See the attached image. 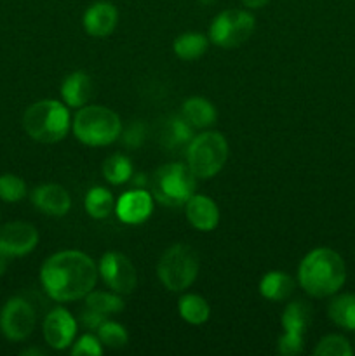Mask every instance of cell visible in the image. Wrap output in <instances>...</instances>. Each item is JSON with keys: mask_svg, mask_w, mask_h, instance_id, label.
Returning a JSON list of instances; mask_svg holds the SVG:
<instances>
[{"mask_svg": "<svg viewBox=\"0 0 355 356\" xmlns=\"http://www.w3.org/2000/svg\"><path fill=\"white\" fill-rule=\"evenodd\" d=\"M294 280L284 271H268L260 282V292L268 301H285L294 292Z\"/></svg>", "mask_w": 355, "mask_h": 356, "instance_id": "20", "label": "cell"}, {"mask_svg": "<svg viewBox=\"0 0 355 356\" xmlns=\"http://www.w3.org/2000/svg\"><path fill=\"white\" fill-rule=\"evenodd\" d=\"M104 320H108V316L100 315V313L93 312V309H89L84 306V312H82V315H80V322L84 323V327H86V329L97 330V327H100Z\"/></svg>", "mask_w": 355, "mask_h": 356, "instance_id": "33", "label": "cell"}, {"mask_svg": "<svg viewBox=\"0 0 355 356\" xmlns=\"http://www.w3.org/2000/svg\"><path fill=\"white\" fill-rule=\"evenodd\" d=\"M313 355L317 356H352L354 350H352L350 343L341 336H326L320 339L317 344Z\"/></svg>", "mask_w": 355, "mask_h": 356, "instance_id": "30", "label": "cell"}, {"mask_svg": "<svg viewBox=\"0 0 355 356\" xmlns=\"http://www.w3.org/2000/svg\"><path fill=\"white\" fill-rule=\"evenodd\" d=\"M298 280L303 291L312 298H329L343 287L347 280V266L334 250L320 247L301 259Z\"/></svg>", "mask_w": 355, "mask_h": 356, "instance_id": "2", "label": "cell"}, {"mask_svg": "<svg viewBox=\"0 0 355 356\" xmlns=\"http://www.w3.org/2000/svg\"><path fill=\"white\" fill-rule=\"evenodd\" d=\"M207 45L209 40L204 33H198V31H187V33L180 35V37L174 40L173 49L174 54L180 59H183V61H194V59H198L200 56L205 54Z\"/></svg>", "mask_w": 355, "mask_h": 356, "instance_id": "21", "label": "cell"}, {"mask_svg": "<svg viewBox=\"0 0 355 356\" xmlns=\"http://www.w3.org/2000/svg\"><path fill=\"white\" fill-rule=\"evenodd\" d=\"M254 16L242 9H226L212 19L209 38L221 49H235L246 44L254 33Z\"/></svg>", "mask_w": 355, "mask_h": 356, "instance_id": "8", "label": "cell"}, {"mask_svg": "<svg viewBox=\"0 0 355 356\" xmlns=\"http://www.w3.org/2000/svg\"><path fill=\"white\" fill-rule=\"evenodd\" d=\"M162 138L167 148H187L194 139V127L183 117L169 118L164 125Z\"/></svg>", "mask_w": 355, "mask_h": 356, "instance_id": "24", "label": "cell"}, {"mask_svg": "<svg viewBox=\"0 0 355 356\" xmlns=\"http://www.w3.org/2000/svg\"><path fill=\"white\" fill-rule=\"evenodd\" d=\"M75 138L87 146H108L122 134V122L113 110L100 104H86L72 122Z\"/></svg>", "mask_w": 355, "mask_h": 356, "instance_id": "4", "label": "cell"}, {"mask_svg": "<svg viewBox=\"0 0 355 356\" xmlns=\"http://www.w3.org/2000/svg\"><path fill=\"white\" fill-rule=\"evenodd\" d=\"M200 268L198 254L187 243H174L160 257L157 277L171 292H183L195 282Z\"/></svg>", "mask_w": 355, "mask_h": 356, "instance_id": "7", "label": "cell"}, {"mask_svg": "<svg viewBox=\"0 0 355 356\" xmlns=\"http://www.w3.org/2000/svg\"><path fill=\"white\" fill-rule=\"evenodd\" d=\"M31 202H33L35 209L45 216H52V218H61L72 207V197L68 191L61 186V184H40L31 193Z\"/></svg>", "mask_w": 355, "mask_h": 356, "instance_id": "15", "label": "cell"}, {"mask_svg": "<svg viewBox=\"0 0 355 356\" xmlns=\"http://www.w3.org/2000/svg\"><path fill=\"white\" fill-rule=\"evenodd\" d=\"M96 336L97 339L101 341V344L110 350H120L127 344L129 336H127V330L117 322H111V320H104L96 330Z\"/></svg>", "mask_w": 355, "mask_h": 356, "instance_id": "28", "label": "cell"}, {"mask_svg": "<svg viewBox=\"0 0 355 356\" xmlns=\"http://www.w3.org/2000/svg\"><path fill=\"white\" fill-rule=\"evenodd\" d=\"M37 323L35 309L26 299L10 298L0 312V330L9 341L19 343L31 336Z\"/></svg>", "mask_w": 355, "mask_h": 356, "instance_id": "10", "label": "cell"}, {"mask_svg": "<svg viewBox=\"0 0 355 356\" xmlns=\"http://www.w3.org/2000/svg\"><path fill=\"white\" fill-rule=\"evenodd\" d=\"M70 111L65 103L56 99H42L28 106L23 115L24 132L31 139L44 145L59 143L70 131Z\"/></svg>", "mask_w": 355, "mask_h": 356, "instance_id": "3", "label": "cell"}, {"mask_svg": "<svg viewBox=\"0 0 355 356\" xmlns=\"http://www.w3.org/2000/svg\"><path fill=\"white\" fill-rule=\"evenodd\" d=\"M131 181L136 184V188H145L146 176H145V174H136V176H134V174H132Z\"/></svg>", "mask_w": 355, "mask_h": 356, "instance_id": "36", "label": "cell"}, {"mask_svg": "<svg viewBox=\"0 0 355 356\" xmlns=\"http://www.w3.org/2000/svg\"><path fill=\"white\" fill-rule=\"evenodd\" d=\"M118 21L117 7L110 2H96L87 7L84 14V28L90 37H108Z\"/></svg>", "mask_w": 355, "mask_h": 356, "instance_id": "17", "label": "cell"}, {"mask_svg": "<svg viewBox=\"0 0 355 356\" xmlns=\"http://www.w3.org/2000/svg\"><path fill=\"white\" fill-rule=\"evenodd\" d=\"M198 2H200L202 6H211V3H214V0H198Z\"/></svg>", "mask_w": 355, "mask_h": 356, "instance_id": "38", "label": "cell"}, {"mask_svg": "<svg viewBox=\"0 0 355 356\" xmlns=\"http://www.w3.org/2000/svg\"><path fill=\"white\" fill-rule=\"evenodd\" d=\"M26 195V183L14 174H2L0 176V200L16 204L23 200Z\"/></svg>", "mask_w": 355, "mask_h": 356, "instance_id": "29", "label": "cell"}, {"mask_svg": "<svg viewBox=\"0 0 355 356\" xmlns=\"http://www.w3.org/2000/svg\"><path fill=\"white\" fill-rule=\"evenodd\" d=\"M97 280V268L80 250H61L45 259L40 268V282L52 301L73 302L86 298Z\"/></svg>", "mask_w": 355, "mask_h": 356, "instance_id": "1", "label": "cell"}, {"mask_svg": "<svg viewBox=\"0 0 355 356\" xmlns=\"http://www.w3.org/2000/svg\"><path fill=\"white\" fill-rule=\"evenodd\" d=\"M73 356H101L103 355V344L93 334H84L79 339L73 341L72 346Z\"/></svg>", "mask_w": 355, "mask_h": 356, "instance_id": "31", "label": "cell"}, {"mask_svg": "<svg viewBox=\"0 0 355 356\" xmlns=\"http://www.w3.org/2000/svg\"><path fill=\"white\" fill-rule=\"evenodd\" d=\"M38 232L33 225L14 221L0 229V249L9 257L26 256L37 247Z\"/></svg>", "mask_w": 355, "mask_h": 356, "instance_id": "13", "label": "cell"}, {"mask_svg": "<svg viewBox=\"0 0 355 356\" xmlns=\"http://www.w3.org/2000/svg\"><path fill=\"white\" fill-rule=\"evenodd\" d=\"M240 2H242L247 9H260V7L267 6L270 0H240Z\"/></svg>", "mask_w": 355, "mask_h": 356, "instance_id": "34", "label": "cell"}, {"mask_svg": "<svg viewBox=\"0 0 355 356\" xmlns=\"http://www.w3.org/2000/svg\"><path fill=\"white\" fill-rule=\"evenodd\" d=\"M120 138L127 148L131 149L139 148V146L145 143V138H146L145 124H143V122H134V124H131L124 132H122Z\"/></svg>", "mask_w": 355, "mask_h": 356, "instance_id": "32", "label": "cell"}, {"mask_svg": "<svg viewBox=\"0 0 355 356\" xmlns=\"http://www.w3.org/2000/svg\"><path fill=\"white\" fill-rule=\"evenodd\" d=\"M86 308L93 309L103 316H110L124 309V301L118 298L117 292L111 294V292L90 291L86 296Z\"/></svg>", "mask_w": 355, "mask_h": 356, "instance_id": "27", "label": "cell"}, {"mask_svg": "<svg viewBox=\"0 0 355 356\" xmlns=\"http://www.w3.org/2000/svg\"><path fill=\"white\" fill-rule=\"evenodd\" d=\"M329 318L336 323L338 327L347 330H355V296L354 294H343L338 296L331 301L329 308Z\"/></svg>", "mask_w": 355, "mask_h": 356, "instance_id": "23", "label": "cell"}, {"mask_svg": "<svg viewBox=\"0 0 355 356\" xmlns=\"http://www.w3.org/2000/svg\"><path fill=\"white\" fill-rule=\"evenodd\" d=\"M153 197L145 188L129 190L115 204V214L125 225H141L152 216Z\"/></svg>", "mask_w": 355, "mask_h": 356, "instance_id": "14", "label": "cell"}, {"mask_svg": "<svg viewBox=\"0 0 355 356\" xmlns=\"http://www.w3.org/2000/svg\"><path fill=\"white\" fill-rule=\"evenodd\" d=\"M312 322V308L305 301L289 302L282 313V329L284 334L278 339V353L284 356H296L305 348V334Z\"/></svg>", "mask_w": 355, "mask_h": 356, "instance_id": "9", "label": "cell"}, {"mask_svg": "<svg viewBox=\"0 0 355 356\" xmlns=\"http://www.w3.org/2000/svg\"><path fill=\"white\" fill-rule=\"evenodd\" d=\"M132 174H134V169H132L131 160L125 155H122V153H113V155L104 160L103 176L113 186L131 181Z\"/></svg>", "mask_w": 355, "mask_h": 356, "instance_id": "26", "label": "cell"}, {"mask_svg": "<svg viewBox=\"0 0 355 356\" xmlns=\"http://www.w3.org/2000/svg\"><path fill=\"white\" fill-rule=\"evenodd\" d=\"M7 264H9V256H7V254L3 252L2 249H0V277H2V275L6 273Z\"/></svg>", "mask_w": 355, "mask_h": 356, "instance_id": "35", "label": "cell"}, {"mask_svg": "<svg viewBox=\"0 0 355 356\" xmlns=\"http://www.w3.org/2000/svg\"><path fill=\"white\" fill-rule=\"evenodd\" d=\"M61 99L70 108H82L93 97V80L87 73L73 72L61 83Z\"/></svg>", "mask_w": 355, "mask_h": 356, "instance_id": "18", "label": "cell"}, {"mask_svg": "<svg viewBox=\"0 0 355 356\" xmlns=\"http://www.w3.org/2000/svg\"><path fill=\"white\" fill-rule=\"evenodd\" d=\"M197 176L184 163L173 162L159 167L153 172L150 188L152 197L167 207H181L195 193Z\"/></svg>", "mask_w": 355, "mask_h": 356, "instance_id": "5", "label": "cell"}, {"mask_svg": "<svg viewBox=\"0 0 355 356\" xmlns=\"http://www.w3.org/2000/svg\"><path fill=\"white\" fill-rule=\"evenodd\" d=\"M97 273L104 284L117 294H131L138 285V273L127 256L120 252H106L100 259Z\"/></svg>", "mask_w": 355, "mask_h": 356, "instance_id": "11", "label": "cell"}, {"mask_svg": "<svg viewBox=\"0 0 355 356\" xmlns=\"http://www.w3.org/2000/svg\"><path fill=\"white\" fill-rule=\"evenodd\" d=\"M44 339L52 350H66L77 337V320L65 308H54L44 320Z\"/></svg>", "mask_w": 355, "mask_h": 356, "instance_id": "12", "label": "cell"}, {"mask_svg": "<svg viewBox=\"0 0 355 356\" xmlns=\"http://www.w3.org/2000/svg\"><path fill=\"white\" fill-rule=\"evenodd\" d=\"M188 222L198 232H212L219 222V209L214 200L205 195H191L184 204Z\"/></svg>", "mask_w": 355, "mask_h": 356, "instance_id": "16", "label": "cell"}, {"mask_svg": "<svg viewBox=\"0 0 355 356\" xmlns=\"http://www.w3.org/2000/svg\"><path fill=\"white\" fill-rule=\"evenodd\" d=\"M228 143L221 132L205 131L194 136L187 146V165L197 179H211L225 167Z\"/></svg>", "mask_w": 355, "mask_h": 356, "instance_id": "6", "label": "cell"}, {"mask_svg": "<svg viewBox=\"0 0 355 356\" xmlns=\"http://www.w3.org/2000/svg\"><path fill=\"white\" fill-rule=\"evenodd\" d=\"M181 117L194 129H207L216 124V108L205 97H188L181 106Z\"/></svg>", "mask_w": 355, "mask_h": 356, "instance_id": "19", "label": "cell"}, {"mask_svg": "<svg viewBox=\"0 0 355 356\" xmlns=\"http://www.w3.org/2000/svg\"><path fill=\"white\" fill-rule=\"evenodd\" d=\"M178 312H180L181 318L190 325H202L207 322L209 315H211L207 301L198 294L183 296L178 302Z\"/></svg>", "mask_w": 355, "mask_h": 356, "instance_id": "22", "label": "cell"}, {"mask_svg": "<svg viewBox=\"0 0 355 356\" xmlns=\"http://www.w3.org/2000/svg\"><path fill=\"white\" fill-rule=\"evenodd\" d=\"M84 205H86V211L90 218L94 219H104L111 214V211L115 209L113 195L103 186H94L87 191L86 200H84Z\"/></svg>", "mask_w": 355, "mask_h": 356, "instance_id": "25", "label": "cell"}, {"mask_svg": "<svg viewBox=\"0 0 355 356\" xmlns=\"http://www.w3.org/2000/svg\"><path fill=\"white\" fill-rule=\"evenodd\" d=\"M23 355L24 356H28V355H45V351L44 350H38V348H33V350H24Z\"/></svg>", "mask_w": 355, "mask_h": 356, "instance_id": "37", "label": "cell"}]
</instances>
